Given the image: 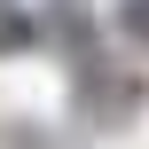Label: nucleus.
I'll list each match as a JSON object with an SVG mask.
<instances>
[{"mask_svg": "<svg viewBox=\"0 0 149 149\" xmlns=\"http://www.w3.org/2000/svg\"><path fill=\"white\" fill-rule=\"evenodd\" d=\"M118 31L149 47V0H118Z\"/></svg>", "mask_w": 149, "mask_h": 149, "instance_id": "f257e3e1", "label": "nucleus"}, {"mask_svg": "<svg viewBox=\"0 0 149 149\" xmlns=\"http://www.w3.org/2000/svg\"><path fill=\"white\" fill-rule=\"evenodd\" d=\"M0 47H31V16H0Z\"/></svg>", "mask_w": 149, "mask_h": 149, "instance_id": "f03ea898", "label": "nucleus"}]
</instances>
